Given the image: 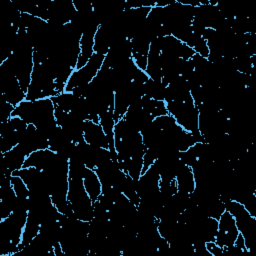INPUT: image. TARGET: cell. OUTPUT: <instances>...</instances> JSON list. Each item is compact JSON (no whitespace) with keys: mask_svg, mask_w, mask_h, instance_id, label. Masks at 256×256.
I'll return each mask as SVG.
<instances>
[{"mask_svg":"<svg viewBox=\"0 0 256 256\" xmlns=\"http://www.w3.org/2000/svg\"><path fill=\"white\" fill-rule=\"evenodd\" d=\"M104 55L94 52V54L85 66L79 69H74L66 83L64 91L72 92L77 87L88 85L101 69L104 62Z\"/></svg>","mask_w":256,"mask_h":256,"instance_id":"obj_4","label":"cell"},{"mask_svg":"<svg viewBox=\"0 0 256 256\" xmlns=\"http://www.w3.org/2000/svg\"><path fill=\"white\" fill-rule=\"evenodd\" d=\"M79 98L80 96H77L72 92L63 91L52 97L51 100L53 101L54 106H57L66 112H70L78 102Z\"/></svg>","mask_w":256,"mask_h":256,"instance_id":"obj_15","label":"cell"},{"mask_svg":"<svg viewBox=\"0 0 256 256\" xmlns=\"http://www.w3.org/2000/svg\"><path fill=\"white\" fill-rule=\"evenodd\" d=\"M165 103L168 114L175 118L179 126L192 134H200L198 127L199 112L192 98L186 101H168Z\"/></svg>","mask_w":256,"mask_h":256,"instance_id":"obj_3","label":"cell"},{"mask_svg":"<svg viewBox=\"0 0 256 256\" xmlns=\"http://www.w3.org/2000/svg\"><path fill=\"white\" fill-rule=\"evenodd\" d=\"M3 156V166L5 169V174H12L15 171H18L23 168L27 154L19 146L16 145L11 150L2 153Z\"/></svg>","mask_w":256,"mask_h":256,"instance_id":"obj_9","label":"cell"},{"mask_svg":"<svg viewBox=\"0 0 256 256\" xmlns=\"http://www.w3.org/2000/svg\"><path fill=\"white\" fill-rule=\"evenodd\" d=\"M67 200L77 219L86 222L93 219V201L85 190L82 178H69Z\"/></svg>","mask_w":256,"mask_h":256,"instance_id":"obj_2","label":"cell"},{"mask_svg":"<svg viewBox=\"0 0 256 256\" xmlns=\"http://www.w3.org/2000/svg\"><path fill=\"white\" fill-rule=\"evenodd\" d=\"M0 87L2 98L14 107L26 99V93L21 88L18 79L3 65H0Z\"/></svg>","mask_w":256,"mask_h":256,"instance_id":"obj_5","label":"cell"},{"mask_svg":"<svg viewBox=\"0 0 256 256\" xmlns=\"http://www.w3.org/2000/svg\"><path fill=\"white\" fill-rule=\"evenodd\" d=\"M206 249L212 256H220L223 255V248L218 246L215 241L206 242Z\"/></svg>","mask_w":256,"mask_h":256,"instance_id":"obj_18","label":"cell"},{"mask_svg":"<svg viewBox=\"0 0 256 256\" xmlns=\"http://www.w3.org/2000/svg\"><path fill=\"white\" fill-rule=\"evenodd\" d=\"M11 185L13 187V190H14L17 198H20V199L29 198V188L27 187L26 183L20 176H18L16 174H12Z\"/></svg>","mask_w":256,"mask_h":256,"instance_id":"obj_16","label":"cell"},{"mask_svg":"<svg viewBox=\"0 0 256 256\" xmlns=\"http://www.w3.org/2000/svg\"><path fill=\"white\" fill-rule=\"evenodd\" d=\"M39 232H40V223L36 219L30 216H27V221L22 232L21 243L19 244V251H21L24 247L29 245L32 242V240L39 234Z\"/></svg>","mask_w":256,"mask_h":256,"instance_id":"obj_12","label":"cell"},{"mask_svg":"<svg viewBox=\"0 0 256 256\" xmlns=\"http://www.w3.org/2000/svg\"><path fill=\"white\" fill-rule=\"evenodd\" d=\"M55 78L51 72L41 63H34V68L31 75V82L26 92L28 101H35L56 96Z\"/></svg>","mask_w":256,"mask_h":256,"instance_id":"obj_1","label":"cell"},{"mask_svg":"<svg viewBox=\"0 0 256 256\" xmlns=\"http://www.w3.org/2000/svg\"><path fill=\"white\" fill-rule=\"evenodd\" d=\"M55 157L56 153L49 148L36 150L26 157L23 168L33 167L40 170H45L53 163Z\"/></svg>","mask_w":256,"mask_h":256,"instance_id":"obj_8","label":"cell"},{"mask_svg":"<svg viewBox=\"0 0 256 256\" xmlns=\"http://www.w3.org/2000/svg\"><path fill=\"white\" fill-rule=\"evenodd\" d=\"M175 181L177 185V190L180 192L191 194L195 190L196 183H195L193 171L191 167L186 164H183L179 168L175 176Z\"/></svg>","mask_w":256,"mask_h":256,"instance_id":"obj_10","label":"cell"},{"mask_svg":"<svg viewBox=\"0 0 256 256\" xmlns=\"http://www.w3.org/2000/svg\"><path fill=\"white\" fill-rule=\"evenodd\" d=\"M141 105H142V108L147 113H149L153 118L168 114L165 101L154 100L144 95L141 97Z\"/></svg>","mask_w":256,"mask_h":256,"instance_id":"obj_13","label":"cell"},{"mask_svg":"<svg viewBox=\"0 0 256 256\" xmlns=\"http://www.w3.org/2000/svg\"><path fill=\"white\" fill-rule=\"evenodd\" d=\"M239 234L236 222L232 214L225 210L218 219V231L215 237V243L225 249L231 247Z\"/></svg>","mask_w":256,"mask_h":256,"instance_id":"obj_6","label":"cell"},{"mask_svg":"<svg viewBox=\"0 0 256 256\" xmlns=\"http://www.w3.org/2000/svg\"><path fill=\"white\" fill-rule=\"evenodd\" d=\"M83 184L86 192L88 193L91 200L96 201L99 196L102 194V185L99 180L98 175L93 169L87 168L83 176Z\"/></svg>","mask_w":256,"mask_h":256,"instance_id":"obj_11","label":"cell"},{"mask_svg":"<svg viewBox=\"0 0 256 256\" xmlns=\"http://www.w3.org/2000/svg\"><path fill=\"white\" fill-rule=\"evenodd\" d=\"M153 124L160 130H168V129L172 128L177 123H176L175 118L172 115L166 114V115H162V116L154 118Z\"/></svg>","mask_w":256,"mask_h":256,"instance_id":"obj_17","label":"cell"},{"mask_svg":"<svg viewBox=\"0 0 256 256\" xmlns=\"http://www.w3.org/2000/svg\"><path fill=\"white\" fill-rule=\"evenodd\" d=\"M83 138L92 146L105 149H108L109 147V140L102 126L99 123H95L91 120L84 121Z\"/></svg>","mask_w":256,"mask_h":256,"instance_id":"obj_7","label":"cell"},{"mask_svg":"<svg viewBox=\"0 0 256 256\" xmlns=\"http://www.w3.org/2000/svg\"><path fill=\"white\" fill-rule=\"evenodd\" d=\"M166 87L167 86H165L161 80L158 81L149 78L144 83V95L154 100L164 101Z\"/></svg>","mask_w":256,"mask_h":256,"instance_id":"obj_14","label":"cell"}]
</instances>
